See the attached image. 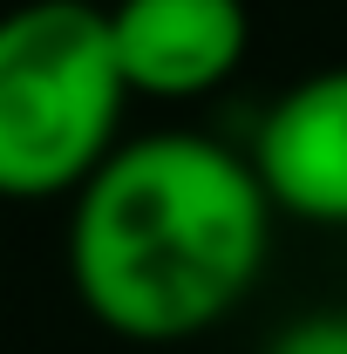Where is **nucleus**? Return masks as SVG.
Here are the masks:
<instances>
[{"mask_svg":"<svg viewBox=\"0 0 347 354\" xmlns=\"http://www.w3.org/2000/svg\"><path fill=\"white\" fill-rule=\"evenodd\" d=\"M252 171L272 212L306 225H347V62L279 88L252 123Z\"/></svg>","mask_w":347,"mask_h":354,"instance_id":"obj_4","label":"nucleus"},{"mask_svg":"<svg viewBox=\"0 0 347 354\" xmlns=\"http://www.w3.org/2000/svg\"><path fill=\"white\" fill-rule=\"evenodd\" d=\"M265 354H347V313H300L265 341Z\"/></svg>","mask_w":347,"mask_h":354,"instance_id":"obj_5","label":"nucleus"},{"mask_svg":"<svg viewBox=\"0 0 347 354\" xmlns=\"http://www.w3.org/2000/svg\"><path fill=\"white\" fill-rule=\"evenodd\" d=\"M109 48L130 95L191 102L238 75L252 48L245 0H109Z\"/></svg>","mask_w":347,"mask_h":354,"instance_id":"obj_3","label":"nucleus"},{"mask_svg":"<svg viewBox=\"0 0 347 354\" xmlns=\"http://www.w3.org/2000/svg\"><path fill=\"white\" fill-rule=\"evenodd\" d=\"M272 198L245 150L198 130H150L75 191L68 286L123 341H191L265 272Z\"/></svg>","mask_w":347,"mask_h":354,"instance_id":"obj_1","label":"nucleus"},{"mask_svg":"<svg viewBox=\"0 0 347 354\" xmlns=\"http://www.w3.org/2000/svg\"><path fill=\"white\" fill-rule=\"evenodd\" d=\"M130 82L109 7L21 0L0 14V198H75L116 157Z\"/></svg>","mask_w":347,"mask_h":354,"instance_id":"obj_2","label":"nucleus"}]
</instances>
